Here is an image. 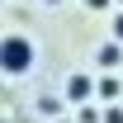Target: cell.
I'll return each mask as SVG.
<instances>
[{
  "label": "cell",
  "instance_id": "obj_1",
  "mask_svg": "<svg viewBox=\"0 0 123 123\" xmlns=\"http://www.w3.org/2000/svg\"><path fill=\"white\" fill-rule=\"evenodd\" d=\"M0 62H5V71H24V66H29L33 62V47L24 43V38H5V47H0Z\"/></svg>",
  "mask_w": 123,
  "mask_h": 123
},
{
  "label": "cell",
  "instance_id": "obj_2",
  "mask_svg": "<svg viewBox=\"0 0 123 123\" xmlns=\"http://www.w3.org/2000/svg\"><path fill=\"white\" fill-rule=\"evenodd\" d=\"M66 95H71V99H85V95H90V80H85V76H71Z\"/></svg>",
  "mask_w": 123,
  "mask_h": 123
},
{
  "label": "cell",
  "instance_id": "obj_3",
  "mask_svg": "<svg viewBox=\"0 0 123 123\" xmlns=\"http://www.w3.org/2000/svg\"><path fill=\"white\" fill-rule=\"evenodd\" d=\"M114 29H118V38H123V14H118V24H114Z\"/></svg>",
  "mask_w": 123,
  "mask_h": 123
}]
</instances>
